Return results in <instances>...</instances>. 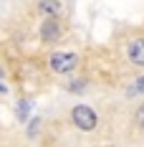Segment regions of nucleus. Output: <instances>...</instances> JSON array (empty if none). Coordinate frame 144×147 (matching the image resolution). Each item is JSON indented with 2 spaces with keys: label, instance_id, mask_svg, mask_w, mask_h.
<instances>
[{
  "label": "nucleus",
  "instance_id": "nucleus-1",
  "mask_svg": "<svg viewBox=\"0 0 144 147\" xmlns=\"http://www.w3.org/2000/svg\"><path fill=\"white\" fill-rule=\"evenodd\" d=\"M71 119H73V124H76L78 129H84V132H91V129L96 127V114H94V109H91V107H84V104L73 107Z\"/></svg>",
  "mask_w": 144,
  "mask_h": 147
},
{
  "label": "nucleus",
  "instance_id": "nucleus-2",
  "mask_svg": "<svg viewBox=\"0 0 144 147\" xmlns=\"http://www.w3.org/2000/svg\"><path fill=\"white\" fill-rule=\"evenodd\" d=\"M76 63H78V56L71 53V51H66V53H53V56H51V69L56 74H68L71 69H76Z\"/></svg>",
  "mask_w": 144,
  "mask_h": 147
},
{
  "label": "nucleus",
  "instance_id": "nucleus-3",
  "mask_svg": "<svg viewBox=\"0 0 144 147\" xmlns=\"http://www.w3.org/2000/svg\"><path fill=\"white\" fill-rule=\"evenodd\" d=\"M127 56L134 66H144V38H131L129 48H127Z\"/></svg>",
  "mask_w": 144,
  "mask_h": 147
},
{
  "label": "nucleus",
  "instance_id": "nucleus-4",
  "mask_svg": "<svg viewBox=\"0 0 144 147\" xmlns=\"http://www.w3.org/2000/svg\"><path fill=\"white\" fill-rule=\"evenodd\" d=\"M41 38H43L46 43H53V41H58V38H61V26H58L56 18L43 20V26H41Z\"/></svg>",
  "mask_w": 144,
  "mask_h": 147
},
{
  "label": "nucleus",
  "instance_id": "nucleus-5",
  "mask_svg": "<svg viewBox=\"0 0 144 147\" xmlns=\"http://www.w3.org/2000/svg\"><path fill=\"white\" fill-rule=\"evenodd\" d=\"M38 10L46 15H56L61 10V3H38Z\"/></svg>",
  "mask_w": 144,
  "mask_h": 147
},
{
  "label": "nucleus",
  "instance_id": "nucleus-6",
  "mask_svg": "<svg viewBox=\"0 0 144 147\" xmlns=\"http://www.w3.org/2000/svg\"><path fill=\"white\" fill-rule=\"evenodd\" d=\"M86 89V81L84 79H73L71 84H68V91H84Z\"/></svg>",
  "mask_w": 144,
  "mask_h": 147
},
{
  "label": "nucleus",
  "instance_id": "nucleus-7",
  "mask_svg": "<svg viewBox=\"0 0 144 147\" xmlns=\"http://www.w3.org/2000/svg\"><path fill=\"white\" fill-rule=\"evenodd\" d=\"M28 109H30V102H20V107H18V117L25 122V114H28Z\"/></svg>",
  "mask_w": 144,
  "mask_h": 147
},
{
  "label": "nucleus",
  "instance_id": "nucleus-8",
  "mask_svg": "<svg viewBox=\"0 0 144 147\" xmlns=\"http://www.w3.org/2000/svg\"><path fill=\"white\" fill-rule=\"evenodd\" d=\"M134 122H137V127H142V129H144V107H139V109H137Z\"/></svg>",
  "mask_w": 144,
  "mask_h": 147
},
{
  "label": "nucleus",
  "instance_id": "nucleus-9",
  "mask_svg": "<svg viewBox=\"0 0 144 147\" xmlns=\"http://www.w3.org/2000/svg\"><path fill=\"white\" fill-rule=\"evenodd\" d=\"M139 89H142V91H144V76H142V79H139Z\"/></svg>",
  "mask_w": 144,
  "mask_h": 147
},
{
  "label": "nucleus",
  "instance_id": "nucleus-10",
  "mask_svg": "<svg viewBox=\"0 0 144 147\" xmlns=\"http://www.w3.org/2000/svg\"><path fill=\"white\" fill-rule=\"evenodd\" d=\"M0 76H3V69H0Z\"/></svg>",
  "mask_w": 144,
  "mask_h": 147
}]
</instances>
